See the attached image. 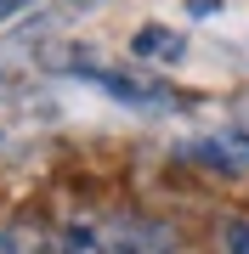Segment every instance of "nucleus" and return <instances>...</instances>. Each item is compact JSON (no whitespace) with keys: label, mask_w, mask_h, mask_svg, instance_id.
<instances>
[{"label":"nucleus","mask_w":249,"mask_h":254,"mask_svg":"<svg viewBox=\"0 0 249 254\" xmlns=\"http://www.w3.org/2000/svg\"><path fill=\"white\" fill-rule=\"evenodd\" d=\"M80 79H91L96 91L130 102V108H170V91L153 79V73H125V68H102V63H80Z\"/></svg>","instance_id":"f257e3e1"},{"label":"nucleus","mask_w":249,"mask_h":254,"mask_svg":"<svg viewBox=\"0 0 249 254\" xmlns=\"http://www.w3.org/2000/svg\"><path fill=\"white\" fill-rule=\"evenodd\" d=\"M130 51H136L142 63H181L187 34H181V28H165V23H148V28H136Z\"/></svg>","instance_id":"f03ea898"},{"label":"nucleus","mask_w":249,"mask_h":254,"mask_svg":"<svg viewBox=\"0 0 249 254\" xmlns=\"http://www.w3.org/2000/svg\"><path fill=\"white\" fill-rule=\"evenodd\" d=\"M46 254H113L108 249V226H96V220H68V226L46 243Z\"/></svg>","instance_id":"7ed1b4c3"},{"label":"nucleus","mask_w":249,"mask_h":254,"mask_svg":"<svg viewBox=\"0 0 249 254\" xmlns=\"http://www.w3.org/2000/svg\"><path fill=\"white\" fill-rule=\"evenodd\" d=\"M221 243H227V254H249V220H227Z\"/></svg>","instance_id":"20e7f679"},{"label":"nucleus","mask_w":249,"mask_h":254,"mask_svg":"<svg viewBox=\"0 0 249 254\" xmlns=\"http://www.w3.org/2000/svg\"><path fill=\"white\" fill-rule=\"evenodd\" d=\"M23 6H34V0H0V23H6V17H17Z\"/></svg>","instance_id":"39448f33"},{"label":"nucleus","mask_w":249,"mask_h":254,"mask_svg":"<svg viewBox=\"0 0 249 254\" xmlns=\"http://www.w3.org/2000/svg\"><path fill=\"white\" fill-rule=\"evenodd\" d=\"M232 147H238V153H249V136H232Z\"/></svg>","instance_id":"423d86ee"},{"label":"nucleus","mask_w":249,"mask_h":254,"mask_svg":"<svg viewBox=\"0 0 249 254\" xmlns=\"http://www.w3.org/2000/svg\"><path fill=\"white\" fill-rule=\"evenodd\" d=\"M0 254H11V237H6V232H0Z\"/></svg>","instance_id":"0eeeda50"}]
</instances>
